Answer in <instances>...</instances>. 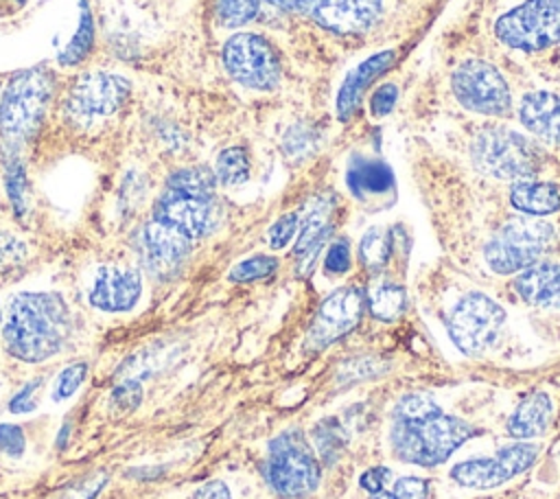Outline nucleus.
Returning <instances> with one entry per match:
<instances>
[{"mask_svg": "<svg viewBox=\"0 0 560 499\" xmlns=\"http://www.w3.org/2000/svg\"><path fill=\"white\" fill-rule=\"evenodd\" d=\"M131 92V83L116 72L92 70L74 79L66 96V114L72 120L90 123L92 118L112 116L118 112Z\"/></svg>", "mask_w": 560, "mask_h": 499, "instance_id": "obj_11", "label": "nucleus"}, {"mask_svg": "<svg viewBox=\"0 0 560 499\" xmlns=\"http://www.w3.org/2000/svg\"><path fill=\"white\" fill-rule=\"evenodd\" d=\"M223 66L228 74L252 90H271L280 81V59L276 48L256 33H236L223 44Z\"/></svg>", "mask_w": 560, "mask_h": 499, "instance_id": "obj_8", "label": "nucleus"}, {"mask_svg": "<svg viewBox=\"0 0 560 499\" xmlns=\"http://www.w3.org/2000/svg\"><path fill=\"white\" fill-rule=\"evenodd\" d=\"M94 44V24H92V15L90 9L85 4V0L81 2V18L77 24V33L72 35V39L66 44V48L59 53V63L61 66H77L81 63Z\"/></svg>", "mask_w": 560, "mask_h": 499, "instance_id": "obj_27", "label": "nucleus"}, {"mask_svg": "<svg viewBox=\"0 0 560 499\" xmlns=\"http://www.w3.org/2000/svg\"><path fill=\"white\" fill-rule=\"evenodd\" d=\"M455 98L470 112L483 116H503L510 105V88L503 74L488 61L468 59L451 77Z\"/></svg>", "mask_w": 560, "mask_h": 499, "instance_id": "obj_10", "label": "nucleus"}, {"mask_svg": "<svg viewBox=\"0 0 560 499\" xmlns=\"http://www.w3.org/2000/svg\"><path fill=\"white\" fill-rule=\"evenodd\" d=\"M514 289L532 306L560 309V265L534 263L516 276Z\"/></svg>", "mask_w": 560, "mask_h": 499, "instance_id": "obj_20", "label": "nucleus"}, {"mask_svg": "<svg viewBox=\"0 0 560 499\" xmlns=\"http://www.w3.org/2000/svg\"><path fill=\"white\" fill-rule=\"evenodd\" d=\"M477 431L462 418L444 414L429 396L407 394L392 414V451L418 466H438Z\"/></svg>", "mask_w": 560, "mask_h": 499, "instance_id": "obj_1", "label": "nucleus"}, {"mask_svg": "<svg viewBox=\"0 0 560 499\" xmlns=\"http://www.w3.org/2000/svg\"><path fill=\"white\" fill-rule=\"evenodd\" d=\"M190 241L192 239H188L179 230L151 217L136 234V252L140 265L151 276L166 280L173 278L186 263L192 250Z\"/></svg>", "mask_w": 560, "mask_h": 499, "instance_id": "obj_13", "label": "nucleus"}, {"mask_svg": "<svg viewBox=\"0 0 560 499\" xmlns=\"http://www.w3.org/2000/svg\"><path fill=\"white\" fill-rule=\"evenodd\" d=\"M332 225H330V204L317 201L302 223V232L295 243V258L300 265V271H308L317 252L322 250V243L328 239Z\"/></svg>", "mask_w": 560, "mask_h": 499, "instance_id": "obj_22", "label": "nucleus"}, {"mask_svg": "<svg viewBox=\"0 0 560 499\" xmlns=\"http://www.w3.org/2000/svg\"><path fill=\"white\" fill-rule=\"evenodd\" d=\"M396 98H398V90L394 83H383L374 94H372V101H370V112L374 116H387L394 105H396Z\"/></svg>", "mask_w": 560, "mask_h": 499, "instance_id": "obj_43", "label": "nucleus"}, {"mask_svg": "<svg viewBox=\"0 0 560 499\" xmlns=\"http://www.w3.org/2000/svg\"><path fill=\"white\" fill-rule=\"evenodd\" d=\"M192 499H232V495H230V488H228L223 481L212 479V481L203 484V486L192 495Z\"/></svg>", "mask_w": 560, "mask_h": 499, "instance_id": "obj_46", "label": "nucleus"}, {"mask_svg": "<svg viewBox=\"0 0 560 499\" xmlns=\"http://www.w3.org/2000/svg\"><path fill=\"white\" fill-rule=\"evenodd\" d=\"M311 149H313V136L308 134V129L293 127L287 131V138H284L287 158H304L311 153Z\"/></svg>", "mask_w": 560, "mask_h": 499, "instance_id": "obj_42", "label": "nucleus"}, {"mask_svg": "<svg viewBox=\"0 0 560 499\" xmlns=\"http://www.w3.org/2000/svg\"><path fill=\"white\" fill-rule=\"evenodd\" d=\"M214 186H217L214 171L206 166L177 169L166 179V188L182 190L188 195H201V197H214Z\"/></svg>", "mask_w": 560, "mask_h": 499, "instance_id": "obj_25", "label": "nucleus"}, {"mask_svg": "<svg viewBox=\"0 0 560 499\" xmlns=\"http://www.w3.org/2000/svg\"><path fill=\"white\" fill-rule=\"evenodd\" d=\"M540 449L536 444H510L503 446L492 457H479L468 460L462 464H455L451 471V477L466 488H494L512 479L514 475L527 471L534 460L538 457Z\"/></svg>", "mask_w": 560, "mask_h": 499, "instance_id": "obj_14", "label": "nucleus"}, {"mask_svg": "<svg viewBox=\"0 0 560 499\" xmlns=\"http://www.w3.org/2000/svg\"><path fill=\"white\" fill-rule=\"evenodd\" d=\"M503 309L483 293H466L448 315V335L466 355L488 350L503 326Z\"/></svg>", "mask_w": 560, "mask_h": 499, "instance_id": "obj_9", "label": "nucleus"}, {"mask_svg": "<svg viewBox=\"0 0 560 499\" xmlns=\"http://www.w3.org/2000/svg\"><path fill=\"white\" fill-rule=\"evenodd\" d=\"M278 267V260L273 256H265V254H258V256H249L241 263H236L232 269H230V280L232 282H252V280H260V278H267L276 271Z\"/></svg>", "mask_w": 560, "mask_h": 499, "instance_id": "obj_33", "label": "nucleus"}, {"mask_svg": "<svg viewBox=\"0 0 560 499\" xmlns=\"http://www.w3.org/2000/svg\"><path fill=\"white\" fill-rule=\"evenodd\" d=\"M510 204L529 217H542L560 210V193L549 182L521 179L510 190Z\"/></svg>", "mask_w": 560, "mask_h": 499, "instance_id": "obj_23", "label": "nucleus"}, {"mask_svg": "<svg viewBox=\"0 0 560 499\" xmlns=\"http://www.w3.org/2000/svg\"><path fill=\"white\" fill-rule=\"evenodd\" d=\"M278 9L306 13L337 35L365 33L381 15L383 0H267Z\"/></svg>", "mask_w": 560, "mask_h": 499, "instance_id": "obj_12", "label": "nucleus"}, {"mask_svg": "<svg viewBox=\"0 0 560 499\" xmlns=\"http://www.w3.org/2000/svg\"><path fill=\"white\" fill-rule=\"evenodd\" d=\"M260 0H217V20L223 26H243L256 18Z\"/></svg>", "mask_w": 560, "mask_h": 499, "instance_id": "obj_32", "label": "nucleus"}, {"mask_svg": "<svg viewBox=\"0 0 560 499\" xmlns=\"http://www.w3.org/2000/svg\"><path fill=\"white\" fill-rule=\"evenodd\" d=\"M551 241V223L536 217H518L494 232L483 256L492 271L516 274L532 267L549 250Z\"/></svg>", "mask_w": 560, "mask_h": 499, "instance_id": "obj_5", "label": "nucleus"}, {"mask_svg": "<svg viewBox=\"0 0 560 499\" xmlns=\"http://www.w3.org/2000/svg\"><path fill=\"white\" fill-rule=\"evenodd\" d=\"M494 35L510 48L534 53L560 42V0H527L494 22Z\"/></svg>", "mask_w": 560, "mask_h": 499, "instance_id": "obj_7", "label": "nucleus"}, {"mask_svg": "<svg viewBox=\"0 0 560 499\" xmlns=\"http://www.w3.org/2000/svg\"><path fill=\"white\" fill-rule=\"evenodd\" d=\"M24 245L22 241H18L11 234L0 232V267H9V265H18L24 258Z\"/></svg>", "mask_w": 560, "mask_h": 499, "instance_id": "obj_44", "label": "nucleus"}, {"mask_svg": "<svg viewBox=\"0 0 560 499\" xmlns=\"http://www.w3.org/2000/svg\"><path fill=\"white\" fill-rule=\"evenodd\" d=\"M42 387V381H28L24 383L9 401V411L11 414H31L37 407V392Z\"/></svg>", "mask_w": 560, "mask_h": 499, "instance_id": "obj_40", "label": "nucleus"}, {"mask_svg": "<svg viewBox=\"0 0 560 499\" xmlns=\"http://www.w3.org/2000/svg\"><path fill=\"white\" fill-rule=\"evenodd\" d=\"M475 166L497 179H529L540 169L538 147L508 127H486L472 140Z\"/></svg>", "mask_w": 560, "mask_h": 499, "instance_id": "obj_4", "label": "nucleus"}, {"mask_svg": "<svg viewBox=\"0 0 560 499\" xmlns=\"http://www.w3.org/2000/svg\"><path fill=\"white\" fill-rule=\"evenodd\" d=\"M348 186L357 197L385 195L394 188V173L381 160L354 158L348 169Z\"/></svg>", "mask_w": 560, "mask_h": 499, "instance_id": "obj_24", "label": "nucleus"}, {"mask_svg": "<svg viewBox=\"0 0 560 499\" xmlns=\"http://www.w3.org/2000/svg\"><path fill=\"white\" fill-rule=\"evenodd\" d=\"M551 416H553L551 398L545 392L529 394L516 405V409L508 418L505 422L508 436L518 440L542 436L551 422Z\"/></svg>", "mask_w": 560, "mask_h": 499, "instance_id": "obj_21", "label": "nucleus"}, {"mask_svg": "<svg viewBox=\"0 0 560 499\" xmlns=\"http://www.w3.org/2000/svg\"><path fill=\"white\" fill-rule=\"evenodd\" d=\"M153 219L179 230L188 239H201L219 225V206L214 197L166 188L153 204Z\"/></svg>", "mask_w": 560, "mask_h": 499, "instance_id": "obj_15", "label": "nucleus"}, {"mask_svg": "<svg viewBox=\"0 0 560 499\" xmlns=\"http://www.w3.org/2000/svg\"><path fill=\"white\" fill-rule=\"evenodd\" d=\"M267 479L282 497H306L319 484V462L300 429H289L271 440Z\"/></svg>", "mask_w": 560, "mask_h": 499, "instance_id": "obj_6", "label": "nucleus"}, {"mask_svg": "<svg viewBox=\"0 0 560 499\" xmlns=\"http://www.w3.org/2000/svg\"><path fill=\"white\" fill-rule=\"evenodd\" d=\"M295 230H298V214H295V212L282 214V217L269 228V232H267L269 245H271L273 250H282V247L293 239Z\"/></svg>", "mask_w": 560, "mask_h": 499, "instance_id": "obj_41", "label": "nucleus"}, {"mask_svg": "<svg viewBox=\"0 0 560 499\" xmlns=\"http://www.w3.org/2000/svg\"><path fill=\"white\" fill-rule=\"evenodd\" d=\"M392 254V239L383 228H370L361 243H359V256L361 263L370 269V271H381Z\"/></svg>", "mask_w": 560, "mask_h": 499, "instance_id": "obj_29", "label": "nucleus"}, {"mask_svg": "<svg viewBox=\"0 0 560 499\" xmlns=\"http://www.w3.org/2000/svg\"><path fill=\"white\" fill-rule=\"evenodd\" d=\"M70 433H72V425L70 422H63L61 425V431L57 436V449H66V444L70 442Z\"/></svg>", "mask_w": 560, "mask_h": 499, "instance_id": "obj_47", "label": "nucleus"}, {"mask_svg": "<svg viewBox=\"0 0 560 499\" xmlns=\"http://www.w3.org/2000/svg\"><path fill=\"white\" fill-rule=\"evenodd\" d=\"M0 322H2V309H0Z\"/></svg>", "mask_w": 560, "mask_h": 499, "instance_id": "obj_48", "label": "nucleus"}, {"mask_svg": "<svg viewBox=\"0 0 560 499\" xmlns=\"http://www.w3.org/2000/svg\"><path fill=\"white\" fill-rule=\"evenodd\" d=\"M142 295V276L138 269L120 265H103L92 278L88 300L105 313L131 311Z\"/></svg>", "mask_w": 560, "mask_h": 499, "instance_id": "obj_17", "label": "nucleus"}, {"mask_svg": "<svg viewBox=\"0 0 560 499\" xmlns=\"http://www.w3.org/2000/svg\"><path fill=\"white\" fill-rule=\"evenodd\" d=\"M324 269L330 276H341L350 269V245L346 239H337L335 243H330L324 256Z\"/></svg>", "mask_w": 560, "mask_h": 499, "instance_id": "obj_39", "label": "nucleus"}, {"mask_svg": "<svg viewBox=\"0 0 560 499\" xmlns=\"http://www.w3.org/2000/svg\"><path fill=\"white\" fill-rule=\"evenodd\" d=\"M15 2H18V0H15ZM20 2H22V0H20Z\"/></svg>", "mask_w": 560, "mask_h": 499, "instance_id": "obj_49", "label": "nucleus"}, {"mask_svg": "<svg viewBox=\"0 0 560 499\" xmlns=\"http://www.w3.org/2000/svg\"><path fill=\"white\" fill-rule=\"evenodd\" d=\"M394 61H396L394 50H381V53L368 57L365 61H361L352 72H348V77L343 79V83L337 92V118L339 120H348L354 114L368 85L372 81H376Z\"/></svg>", "mask_w": 560, "mask_h": 499, "instance_id": "obj_18", "label": "nucleus"}, {"mask_svg": "<svg viewBox=\"0 0 560 499\" xmlns=\"http://www.w3.org/2000/svg\"><path fill=\"white\" fill-rule=\"evenodd\" d=\"M88 376V363L85 361H74V363H68L55 379V385H52V401L55 403H61V401H68L85 381Z\"/></svg>", "mask_w": 560, "mask_h": 499, "instance_id": "obj_34", "label": "nucleus"}, {"mask_svg": "<svg viewBox=\"0 0 560 499\" xmlns=\"http://www.w3.org/2000/svg\"><path fill=\"white\" fill-rule=\"evenodd\" d=\"M72 335V311L59 293L22 291L11 298L2 341L24 363H42L59 355Z\"/></svg>", "mask_w": 560, "mask_h": 499, "instance_id": "obj_2", "label": "nucleus"}, {"mask_svg": "<svg viewBox=\"0 0 560 499\" xmlns=\"http://www.w3.org/2000/svg\"><path fill=\"white\" fill-rule=\"evenodd\" d=\"M431 488L427 479L420 477H400L392 488H385L372 499H429Z\"/></svg>", "mask_w": 560, "mask_h": 499, "instance_id": "obj_35", "label": "nucleus"}, {"mask_svg": "<svg viewBox=\"0 0 560 499\" xmlns=\"http://www.w3.org/2000/svg\"><path fill=\"white\" fill-rule=\"evenodd\" d=\"M107 481H109V473L105 468H96V471L85 473L79 479L66 484L50 499H96L98 492L107 486Z\"/></svg>", "mask_w": 560, "mask_h": 499, "instance_id": "obj_31", "label": "nucleus"}, {"mask_svg": "<svg viewBox=\"0 0 560 499\" xmlns=\"http://www.w3.org/2000/svg\"><path fill=\"white\" fill-rule=\"evenodd\" d=\"M4 188L15 217H24L28 210V182L24 164L20 162L15 151H9L4 155Z\"/></svg>", "mask_w": 560, "mask_h": 499, "instance_id": "obj_26", "label": "nucleus"}, {"mask_svg": "<svg viewBox=\"0 0 560 499\" xmlns=\"http://www.w3.org/2000/svg\"><path fill=\"white\" fill-rule=\"evenodd\" d=\"M26 451V436L20 425L2 422L0 425V453L9 457H22Z\"/></svg>", "mask_w": 560, "mask_h": 499, "instance_id": "obj_38", "label": "nucleus"}, {"mask_svg": "<svg viewBox=\"0 0 560 499\" xmlns=\"http://www.w3.org/2000/svg\"><path fill=\"white\" fill-rule=\"evenodd\" d=\"M363 304H365V295L357 287H341L332 291L319 304L315 322L308 330V346L326 348L335 339L350 333L361 320Z\"/></svg>", "mask_w": 560, "mask_h": 499, "instance_id": "obj_16", "label": "nucleus"}, {"mask_svg": "<svg viewBox=\"0 0 560 499\" xmlns=\"http://www.w3.org/2000/svg\"><path fill=\"white\" fill-rule=\"evenodd\" d=\"M217 182L225 186H238L249 177V158L241 147H228L219 153L214 164Z\"/></svg>", "mask_w": 560, "mask_h": 499, "instance_id": "obj_28", "label": "nucleus"}, {"mask_svg": "<svg viewBox=\"0 0 560 499\" xmlns=\"http://www.w3.org/2000/svg\"><path fill=\"white\" fill-rule=\"evenodd\" d=\"M518 118L532 136L545 142L560 140V96L558 94L547 90H534L525 94L518 107Z\"/></svg>", "mask_w": 560, "mask_h": 499, "instance_id": "obj_19", "label": "nucleus"}, {"mask_svg": "<svg viewBox=\"0 0 560 499\" xmlns=\"http://www.w3.org/2000/svg\"><path fill=\"white\" fill-rule=\"evenodd\" d=\"M389 477H392V471H389L387 466H372V468H368V471L361 475L359 484H361V488L368 490L370 495H376V492L385 490Z\"/></svg>", "mask_w": 560, "mask_h": 499, "instance_id": "obj_45", "label": "nucleus"}, {"mask_svg": "<svg viewBox=\"0 0 560 499\" xmlns=\"http://www.w3.org/2000/svg\"><path fill=\"white\" fill-rule=\"evenodd\" d=\"M405 300L407 298H405L402 287L385 282V285H378L372 289L368 304H370V311L374 317H378L383 322H392L405 311Z\"/></svg>", "mask_w": 560, "mask_h": 499, "instance_id": "obj_30", "label": "nucleus"}, {"mask_svg": "<svg viewBox=\"0 0 560 499\" xmlns=\"http://www.w3.org/2000/svg\"><path fill=\"white\" fill-rule=\"evenodd\" d=\"M55 81L46 68H28L9 79L0 94V134L11 147L31 140L48 112Z\"/></svg>", "mask_w": 560, "mask_h": 499, "instance_id": "obj_3", "label": "nucleus"}, {"mask_svg": "<svg viewBox=\"0 0 560 499\" xmlns=\"http://www.w3.org/2000/svg\"><path fill=\"white\" fill-rule=\"evenodd\" d=\"M109 401H112V407H116L118 411H125V414L138 409V405L142 403V385H140V381L125 379V381L116 383L114 390H112V398Z\"/></svg>", "mask_w": 560, "mask_h": 499, "instance_id": "obj_36", "label": "nucleus"}, {"mask_svg": "<svg viewBox=\"0 0 560 499\" xmlns=\"http://www.w3.org/2000/svg\"><path fill=\"white\" fill-rule=\"evenodd\" d=\"M339 427L335 425V420H324L317 429H315V440L317 446L322 451V457L326 462H332L337 457V453L341 451V436L337 431Z\"/></svg>", "mask_w": 560, "mask_h": 499, "instance_id": "obj_37", "label": "nucleus"}]
</instances>
